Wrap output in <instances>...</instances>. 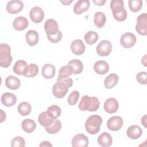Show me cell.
I'll list each match as a JSON object with an SVG mask.
<instances>
[{"label": "cell", "instance_id": "15", "mask_svg": "<svg viewBox=\"0 0 147 147\" xmlns=\"http://www.w3.org/2000/svg\"><path fill=\"white\" fill-rule=\"evenodd\" d=\"M71 49L72 52L76 55H82L86 49L85 45L83 41L79 39L74 40L71 44Z\"/></svg>", "mask_w": 147, "mask_h": 147}, {"label": "cell", "instance_id": "24", "mask_svg": "<svg viewBox=\"0 0 147 147\" xmlns=\"http://www.w3.org/2000/svg\"><path fill=\"white\" fill-rule=\"evenodd\" d=\"M118 80V76L116 74L111 73L105 78L104 80L105 87L107 89H111L117 84Z\"/></svg>", "mask_w": 147, "mask_h": 147}, {"label": "cell", "instance_id": "6", "mask_svg": "<svg viewBox=\"0 0 147 147\" xmlns=\"http://www.w3.org/2000/svg\"><path fill=\"white\" fill-rule=\"evenodd\" d=\"M96 52L100 56H107L109 55L112 50V45L108 40L101 41L96 47Z\"/></svg>", "mask_w": 147, "mask_h": 147}, {"label": "cell", "instance_id": "40", "mask_svg": "<svg viewBox=\"0 0 147 147\" xmlns=\"http://www.w3.org/2000/svg\"><path fill=\"white\" fill-rule=\"evenodd\" d=\"M57 82H61L64 84H65L68 88H70L73 84V80L69 77L67 76H58L57 79Z\"/></svg>", "mask_w": 147, "mask_h": 147}, {"label": "cell", "instance_id": "21", "mask_svg": "<svg viewBox=\"0 0 147 147\" xmlns=\"http://www.w3.org/2000/svg\"><path fill=\"white\" fill-rule=\"evenodd\" d=\"M25 37L27 44L30 47L34 46L38 42L39 36L36 30H29L26 32Z\"/></svg>", "mask_w": 147, "mask_h": 147}, {"label": "cell", "instance_id": "22", "mask_svg": "<svg viewBox=\"0 0 147 147\" xmlns=\"http://www.w3.org/2000/svg\"><path fill=\"white\" fill-rule=\"evenodd\" d=\"M5 85L8 88L15 90L20 88L21 86V82L17 77L10 75L6 78Z\"/></svg>", "mask_w": 147, "mask_h": 147}, {"label": "cell", "instance_id": "28", "mask_svg": "<svg viewBox=\"0 0 147 147\" xmlns=\"http://www.w3.org/2000/svg\"><path fill=\"white\" fill-rule=\"evenodd\" d=\"M21 127L24 131L30 133L36 129V124L35 122L31 119H25L22 122Z\"/></svg>", "mask_w": 147, "mask_h": 147}, {"label": "cell", "instance_id": "26", "mask_svg": "<svg viewBox=\"0 0 147 147\" xmlns=\"http://www.w3.org/2000/svg\"><path fill=\"white\" fill-rule=\"evenodd\" d=\"M106 21L105 14L102 11H98L95 13L94 16V22L95 26L98 28H102Z\"/></svg>", "mask_w": 147, "mask_h": 147}, {"label": "cell", "instance_id": "29", "mask_svg": "<svg viewBox=\"0 0 147 147\" xmlns=\"http://www.w3.org/2000/svg\"><path fill=\"white\" fill-rule=\"evenodd\" d=\"M27 66V63L23 60H19L17 61L13 68V72L19 75H24L25 68Z\"/></svg>", "mask_w": 147, "mask_h": 147}, {"label": "cell", "instance_id": "11", "mask_svg": "<svg viewBox=\"0 0 147 147\" xmlns=\"http://www.w3.org/2000/svg\"><path fill=\"white\" fill-rule=\"evenodd\" d=\"M29 16L32 22L34 23H40L44 19V12L41 7L35 6L30 10Z\"/></svg>", "mask_w": 147, "mask_h": 147}, {"label": "cell", "instance_id": "3", "mask_svg": "<svg viewBox=\"0 0 147 147\" xmlns=\"http://www.w3.org/2000/svg\"><path fill=\"white\" fill-rule=\"evenodd\" d=\"M10 47L7 44H0V65L3 68H7L11 64L13 58L10 54Z\"/></svg>", "mask_w": 147, "mask_h": 147}, {"label": "cell", "instance_id": "36", "mask_svg": "<svg viewBox=\"0 0 147 147\" xmlns=\"http://www.w3.org/2000/svg\"><path fill=\"white\" fill-rule=\"evenodd\" d=\"M130 10L133 12L140 11L142 6V0H129L128 1Z\"/></svg>", "mask_w": 147, "mask_h": 147}, {"label": "cell", "instance_id": "9", "mask_svg": "<svg viewBox=\"0 0 147 147\" xmlns=\"http://www.w3.org/2000/svg\"><path fill=\"white\" fill-rule=\"evenodd\" d=\"M47 36H52L56 34L59 31V25L57 21L53 19L47 20L44 25Z\"/></svg>", "mask_w": 147, "mask_h": 147}, {"label": "cell", "instance_id": "2", "mask_svg": "<svg viewBox=\"0 0 147 147\" xmlns=\"http://www.w3.org/2000/svg\"><path fill=\"white\" fill-rule=\"evenodd\" d=\"M102 118L98 115H92L88 117L85 122V129L88 133L95 135L100 130Z\"/></svg>", "mask_w": 147, "mask_h": 147}, {"label": "cell", "instance_id": "46", "mask_svg": "<svg viewBox=\"0 0 147 147\" xmlns=\"http://www.w3.org/2000/svg\"><path fill=\"white\" fill-rule=\"evenodd\" d=\"M141 123L144 126V127H146V114H145L144 116H143L141 118Z\"/></svg>", "mask_w": 147, "mask_h": 147}, {"label": "cell", "instance_id": "41", "mask_svg": "<svg viewBox=\"0 0 147 147\" xmlns=\"http://www.w3.org/2000/svg\"><path fill=\"white\" fill-rule=\"evenodd\" d=\"M137 82L141 84L145 85L147 83V74L146 72H140L136 75Z\"/></svg>", "mask_w": 147, "mask_h": 147}, {"label": "cell", "instance_id": "35", "mask_svg": "<svg viewBox=\"0 0 147 147\" xmlns=\"http://www.w3.org/2000/svg\"><path fill=\"white\" fill-rule=\"evenodd\" d=\"M47 112L53 119H56L60 115L61 111L59 106L53 105L47 109Z\"/></svg>", "mask_w": 147, "mask_h": 147}, {"label": "cell", "instance_id": "18", "mask_svg": "<svg viewBox=\"0 0 147 147\" xmlns=\"http://www.w3.org/2000/svg\"><path fill=\"white\" fill-rule=\"evenodd\" d=\"M127 137L131 140L139 138L142 134V129L138 125H132L128 127L126 131Z\"/></svg>", "mask_w": 147, "mask_h": 147}, {"label": "cell", "instance_id": "30", "mask_svg": "<svg viewBox=\"0 0 147 147\" xmlns=\"http://www.w3.org/2000/svg\"><path fill=\"white\" fill-rule=\"evenodd\" d=\"M68 64L71 65L73 69V74L75 75L80 74L83 69V65L82 62L79 59H73L68 63Z\"/></svg>", "mask_w": 147, "mask_h": 147}, {"label": "cell", "instance_id": "33", "mask_svg": "<svg viewBox=\"0 0 147 147\" xmlns=\"http://www.w3.org/2000/svg\"><path fill=\"white\" fill-rule=\"evenodd\" d=\"M17 110L20 115L22 116H26L30 113L32 107L28 102H22L18 106Z\"/></svg>", "mask_w": 147, "mask_h": 147}, {"label": "cell", "instance_id": "19", "mask_svg": "<svg viewBox=\"0 0 147 147\" xmlns=\"http://www.w3.org/2000/svg\"><path fill=\"white\" fill-rule=\"evenodd\" d=\"M55 67L51 64H45L42 67L41 75L43 78L47 79H50L53 78L55 75Z\"/></svg>", "mask_w": 147, "mask_h": 147}, {"label": "cell", "instance_id": "39", "mask_svg": "<svg viewBox=\"0 0 147 147\" xmlns=\"http://www.w3.org/2000/svg\"><path fill=\"white\" fill-rule=\"evenodd\" d=\"M25 146V140L20 136H17L13 138L11 141V147H24Z\"/></svg>", "mask_w": 147, "mask_h": 147}, {"label": "cell", "instance_id": "34", "mask_svg": "<svg viewBox=\"0 0 147 147\" xmlns=\"http://www.w3.org/2000/svg\"><path fill=\"white\" fill-rule=\"evenodd\" d=\"M84 40L89 45L94 44L99 38L98 34L95 31H88L84 35Z\"/></svg>", "mask_w": 147, "mask_h": 147}, {"label": "cell", "instance_id": "47", "mask_svg": "<svg viewBox=\"0 0 147 147\" xmlns=\"http://www.w3.org/2000/svg\"><path fill=\"white\" fill-rule=\"evenodd\" d=\"M73 1H68V0H64V1H60V2L62 3L64 5H69L70 3L72 2Z\"/></svg>", "mask_w": 147, "mask_h": 147}, {"label": "cell", "instance_id": "5", "mask_svg": "<svg viewBox=\"0 0 147 147\" xmlns=\"http://www.w3.org/2000/svg\"><path fill=\"white\" fill-rule=\"evenodd\" d=\"M136 42V36L130 32L123 34L120 38V43L125 48H132Z\"/></svg>", "mask_w": 147, "mask_h": 147}, {"label": "cell", "instance_id": "42", "mask_svg": "<svg viewBox=\"0 0 147 147\" xmlns=\"http://www.w3.org/2000/svg\"><path fill=\"white\" fill-rule=\"evenodd\" d=\"M114 18L118 21H124L127 16V11L125 9H124L122 11L115 13V14H113Z\"/></svg>", "mask_w": 147, "mask_h": 147}, {"label": "cell", "instance_id": "45", "mask_svg": "<svg viewBox=\"0 0 147 147\" xmlns=\"http://www.w3.org/2000/svg\"><path fill=\"white\" fill-rule=\"evenodd\" d=\"M39 146H52V144L49 142V141H44L43 142H42Z\"/></svg>", "mask_w": 147, "mask_h": 147}, {"label": "cell", "instance_id": "23", "mask_svg": "<svg viewBox=\"0 0 147 147\" xmlns=\"http://www.w3.org/2000/svg\"><path fill=\"white\" fill-rule=\"evenodd\" d=\"M97 141L102 147H109L112 145L113 140L110 134L107 132H103L98 137Z\"/></svg>", "mask_w": 147, "mask_h": 147}, {"label": "cell", "instance_id": "8", "mask_svg": "<svg viewBox=\"0 0 147 147\" xmlns=\"http://www.w3.org/2000/svg\"><path fill=\"white\" fill-rule=\"evenodd\" d=\"M24 8V3L21 1L20 0H12L7 2L6 6V11L12 14H17Z\"/></svg>", "mask_w": 147, "mask_h": 147}, {"label": "cell", "instance_id": "7", "mask_svg": "<svg viewBox=\"0 0 147 147\" xmlns=\"http://www.w3.org/2000/svg\"><path fill=\"white\" fill-rule=\"evenodd\" d=\"M68 87L64 84L56 82L52 87V93L53 95L59 99L63 98L68 92Z\"/></svg>", "mask_w": 147, "mask_h": 147}, {"label": "cell", "instance_id": "1", "mask_svg": "<svg viewBox=\"0 0 147 147\" xmlns=\"http://www.w3.org/2000/svg\"><path fill=\"white\" fill-rule=\"evenodd\" d=\"M99 99L95 96L84 95L80 101L78 108L81 111H96L99 107Z\"/></svg>", "mask_w": 147, "mask_h": 147}, {"label": "cell", "instance_id": "17", "mask_svg": "<svg viewBox=\"0 0 147 147\" xmlns=\"http://www.w3.org/2000/svg\"><path fill=\"white\" fill-rule=\"evenodd\" d=\"M2 103L6 107H11L16 104L17 102L16 96L10 92L3 93L1 98Z\"/></svg>", "mask_w": 147, "mask_h": 147}, {"label": "cell", "instance_id": "27", "mask_svg": "<svg viewBox=\"0 0 147 147\" xmlns=\"http://www.w3.org/2000/svg\"><path fill=\"white\" fill-rule=\"evenodd\" d=\"M39 68L38 65L32 63L29 65H27L24 76L26 78H33L36 76L38 73Z\"/></svg>", "mask_w": 147, "mask_h": 147}, {"label": "cell", "instance_id": "13", "mask_svg": "<svg viewBox=\"0 0 147 147\" xmlns=\"http://www.w3.org/2000/svg\"><path fill=\"white\" fill-rule=\"evenodd\" d=\"M90 3L88 0H79L75 4L73 10L75 14L80 15L87 11L90 7Z\"/></svg>", "mask_w": 147, "mask_h": 147}, {"label": "cell", "instance_id": "44", "mask_svg": "<svg viewBox=\"0 0 147 147\" xmlns=\"http://www.w3.org/2000/svg\"><path fill=\"white\" fill-rule=\"evenodd\" d=\"M92 2L97 6H102L106 3V0H96V1H93Z\"/></svg>", "mask_w": 147, "mask_h": 147}, {"label": "cell", "instance_id": "38", "mask_svg": "<svg viewBox=\"0 0 147 147\" xmlns=\"http://www.w3.org/2000/svg\"><path fill=\"white\" fill-rule=\"evenodd\" d=\"M79 95V92L78 91H73L68 97L67 101L68 104L71 106L75 105L78 101Z\"/></svg>", "mask_w": 147, "mask_h": 147}, {"label": "cell", "instance_id": "16", "mask_svg": "<svg viewBox=\"0 0 147 147\" xmlns=\"http://www.w3.org/2000/svg\"><path fill=\"white\" fill-rule=\"evenodd\" d=\"M94 69L99 75H105L109 71V65L106 61L99 60L94 63Z\"/></svg>", "mask_w": 147, "mask_h": 147}, {"label": "cell", "instance_id": "37", "mask_svg": "<svg viewBox=\"0 0 147 147\" xmlns=\"http://www.w3.org/2000/svg\"><path fill=\"white\" fill-rule=\"evenodd\" d=\"M72 74H73L72 67L68 64L61 67L59 72V76H61L69 77Z\"/></svg>", "mask_w": 147, "mask_h": 147}, {"label": "cell", "instance_id": "43", "mask_svg": "<svg viewBox=\"0 0 147 147\" xmlns=\"http://www.w3.org/2000/svg\"><path fill=\"white\" fill-rule=\"evenodd\" d=\"M48 40L52 43H57L62 38V33L61 31H59L56 34L52 36H47Z\"/></svg>", "mask_w": 147, "mask_h": 147}, {"label": "cell", "instance_id": "10", "mask_svg": "<svg viewBox=\"0 0 147 147\" xmlns=\"http://www.w3.org/2000/svg\"><path fill=\"white\" fill-rule=\"evenodd\" d=\"M123 123V119L121 117L113 116L107 121V127L110 130L118 131L122 127Z\"/></svg>", "mask_w": 147, "mask_h": 147}, {"label": "cell", "instance_id": "14", "mask_svg": "<svg viewBox=\"0 0 147 147\" xmlns=\"http://www.w3.org/2000/svg\"><path fill=\"white\" fill-rule=\"evenodd\" d=\"M105 110L110 114L115 113L119 107V104L117 100L114 98H108L104 103Z\"/></svg>", "mask_w": 147, "mask_h": 147}, {"label": "cell", "instance_id": "25", "mask_svg": "<svg viewBox=\"0 0 147 147\" xmlns=\"http://www.w3.org/2000/svg\"><path fill=\"white\" fill-rule=\"evenodd\" d=\"M38 120L41 125L47 127L51 125L55 119H53L47 111H43L39 114Z\"/></svg>", "mask_w": 147, "mask_h": 147}, {"label": "cell", "instance_id": "31", "mask_svg": "<svg viewBox=\"0 0 147 147\" xmlns=\"http://www.w3.org/2000/svg\"><path fill=\"white\" fill-rule=\"evenodd\" d=\"M61 129V122L56 119L53 121V123L49 126L45 127L46 131L51 134H53L58 133Z\"/></svg>", "mask_w": 147, "mask_h": 147}, {"label": "cell", "instance_id": "32", "mask_svg": "<svg viewBox=\"0 0 147 147\" xmlns=\"http://www.w3.org/2000/svg\"><path fill=\"white\" fill-rule=\"evenodd\" d=\"M110 8L113 14L122 11L124 7V2L122 0H112L110 2Z\"/></svg>", "mask_w": 147, "mask_h": 147}, {"label": "cell", "instance_id": "48", "mask_svg": "<svg viewBox=\"0 0 147 147\" xmlns=\"http://www.w3.org/2000/svg\"><path fill=\"white\" fill-rule=\"evenodd\" d=\"M141 63L145 67H146V55H145V56L142 58Z\"/></svg>", "mask_w": 147, "mask_h": 147}, {"label": "cell", "instance_id": "4", "mask_svg": "<svg viewBox=\"0 0 147 147\" xmlns=\"http://www.w3.org/2000/svg\"><path fill=\"white\" fill-rule=\"evenodd\" d=\"M136 30L142 36L147 34V14L146 13L140 14L137 17Z\"/></svg>", "mask_w": 147, "mask_h": 147}, {"label": "cell", "instance_id": "20", "mask_svg": "<svg viewBox=\"0 0 147 147\" xmlns=\"http://www.w3.org/2000/svg\"><path fill=\"white\" fill-rule=\"evenodd\" d=\"M29 22L26 17L22 16L17 17L13 21V26L16 30L21 31L26 29Z\"/></svg>", "mask_w": 147, "mask_h": 147}, {"label": "cell", "instance_id": "12", "mask_svg": "<svg viewBox=\"0 0 147 147\" xmlns=\"http://www.w3.org/2000/svg\"><path fill=\"white\" fill-rule=\"evenodd\" d=\"M71 144L73 147H86L88 145L89 141L86 135L78 134L72 138Z\"/></svg>", "mask_w": 147, "mask_h": 147}]
</instances>
